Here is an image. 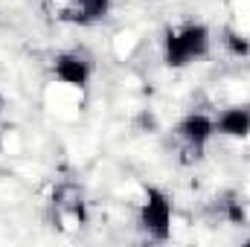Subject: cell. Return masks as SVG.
I'll return each mask as SVG.
<instances>
[{"mask_svg":"<svg viewBox=\"0 0 250 247\" xmlns=\"http://www.w3.org/2000/svg\"><path fill=\"white\" fill-rule=\"evenodd\" d=\"M209 29L204 23H181L163 35V62L172 70H181L201 62L209 53Z\"/></svg>","mask_w":250,"mask_h":247,"instance_id":"1","label":"cell"},{"mask_svg":"<svg viewBox=\"0 0 250 247\" xmlns=\"http://www.w3.org/2000/svg\"><path fill=\"white\" fill-rule=\"evenodd\" d=\"M212 137H215V123L209 114H201V111L187 114L175 125V140L181 145V163H198Z\"/></svg>","mask_w":250,"mask_h":247,"instance_id":"2","label":"cell"},{"mask_svg":"<svg viewBox=\"0 0 250 247\" xmlns=\"http://www.w3.org/2000/svg\"><path fill=\"white\" fill-rule=\"evenodd\" d=\"M140 230L151 242H166L172 236V201L157 186L146 189V201L140 206Z\"/></svg>","mask_w":250,"mask_h":247,"instance_id":"3","label":"cell"},{"mask_svg":"<svg viewBox=\"0 0 250 247\" xmlns=\"http://www.w3.org/2000/svg\"><path fill=\"white\" fill-rule=\"evenodd\" d=\"M53 76L67 87L84 90L90 84V76H93V56L87 50H82V47L64 50L53 59Z\"/></svg>","mask_w":250,"mask_h":247,"instance_id":"4","label":"cell"},{"mask_svg":"<svg viewBox=\"0 0 250 247\" xmlns=\"http://www.w3.org/2000/svg\"><path fill=\"white\" fill-rule=\"evenodd\" d=\"M111 0H56V18L73 26H93L105 21Z\"/></svg>","mask_w":250,"mask_h":247,"instance_id":"5","label":"cell"},{"mask_svg":"<svg viewBox=\"0 0 250 247\" xmlns=\"http://www.w3.org/2000/svg\"><path fill=\"white\" fill-rule=\"evenodd\" d=\"M53 206H56V215H59V218H70V221L79 224V227L87 221V201H84L82 186L62 184L59 189H56Z\"/></svg>","mask_w":250,"mask_h":247,"instance_id":"6","label":"cell"},{"mask_svg":"<svg viewBox=\"0 0 250 247\" xmlns=\"http://www.w3.org/2000/svg\"><path fill=\"white\" fill-rule=\"evenodd\" d=\"M215 134L230 137V140H248L250 137V105H233L224 108L218 117H212Z\"/></svg>","mask_w":250,"mask_h":247,"instance_id":"7","label":"cell"},{"mask_svg":"<svg viewBox=\"0 0 250 247\" xmlns=\"http://www.w3.org/2000/svg\"><path fill=\"white\" fill-rule=\"evenodd\" d=\"M215 215L227 224H245V206H242V198L239 195H221L215 198Z\"/></svg>","mask_w":250,"mask_h":247,"instance_id":"8","label":"cell"},{"mask_svg":"<svg viewBox=\"0 0 250 247\" xmlns=\"http://www.w3.org/2000/svg\"><path fill=\"white\" fill-rule=\"evenodd\" d=\"M221 41H224V47H227V53L230 56H250V38L248 35H242L239 29H233V26H227L224 32H221Z\"/></svg>","mask_w":250,"mask_h":247,"instance_id":"9","label":"cell"},{"mask_svg":"<svg viewBox=\"0 0 250 247\" xmlns=\"http://www.w3.org/2000/svg\"><path fill=\"white\" fill-rule=\"evenodd\" d=\"M3 108H6V102H3V96H0V111H3Z\"/></svg>","mask_w":250,"mask_h":247,"instance_id":"10","label":"cell"}]
</instances>
